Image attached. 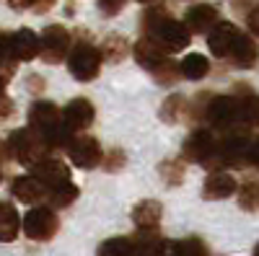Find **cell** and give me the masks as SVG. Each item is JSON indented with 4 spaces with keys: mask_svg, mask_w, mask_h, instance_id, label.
I'll return each instance as SVG.
<instances>
[{
    "mask_svg": "<svg viewBox=\"0 0 259 256\" xmlns=\"http://www.w3.org/2000/svg\"><path fill=\"white\" fill-rule=\"evenodd\" d=\"M133 57L140 68H145L148 73H153L156 68H161L163 62L168 60V49L161 44L156 36H140L135 44H133Z\"/></svg>",
    "mask_w": 259,
    "mask_h": 256,
    "instance_id": "obj_12",
    "label": "cell"
},
{
    "mask_svg": "<svg viewBox=\"0 0 259 256\" xmlns=\"http://www.w3.org/2000/svg\"><path fill=\"white\" fill-rule=\"evenodd\" d=\"M75 199H78V186H75L73 181L65 184V186H60V189H55V191H50V202H52L55 207H70Z\"/></svg>",
    "mask_w": 259,
    "mask_h": 256,
    "instance_id": "obj_31",
    "label": "cell"
},
{
    "mask_svg": "<svg viewBox=\"0 0 259 256\" xmlns=\"http://www.w3.org/2000/svg\"><path fill=\"white\" fill-rule=\"evenodd\" d=\"M8 6L16 11H24V8H34V0H8Z\"/></svg>",
    "mask_w": 259,
    "mask_h": 256,
    "instance_id": "obj_39",
    "label": "cell"
},
{
    "mask_svg": "<svg viewBox=\"0 0 259 256\" xmlns=\"http://www.w3.org/2000/svg\"><path fill=\"white\" fill-rule=\"evenodd\" d=\"M249 127H239V130L223 132L218 140V158H221V168H241L246 166V156H249Z\"/></svg>",
    "mask_w": 259,
    "mask_h": 256,
    "instance_id": "obj_6",
    "label": "cell"
},
{
    "mask_svg": "<svg viewBox=\"0 0 259 256\" xmlns=\"http://www.w3.org/2000/svg\"><path fill=\"white\" fill-rule=\"evenodd\" d=\"M130 238H133V246H135V256H158L161 243H163V238L158 236V228L156 230L138 228V233Z\"/></svg>",
    "mask_w": 259,
    "mask_h": 256,
    "instance_id": "obj_22",
    "label": "cell"
},
{
    "mask_svg": "<svg viewBox=\"0 0 259 256\" xmlns=\"http://www.w3.org/2000/svg\"><path fill=\"white\" fill-rule=\"evenodd\" d=\"M254 256H259V246H256V248H254Z\"/></svg>",
    "mask_w": 259,
    "mask_h": 256,
    "instance_id": "obj_42",
    "label": "cell"
},
{
    "mask_svg": "<svg viewBox=\"0 0 259 256\" xmlns=\"http://www.w3.org/2000/svg\"><path fill=\"white\" fill-rule=\"evenodd\" d=\"M168 16H171V13H168L166 3L145 6V11H143V16H140V29H143V34H153Z\"/></svg>",
    "mask_w": 259,
    "mask_h": 256,
    "instance_id": "obj_25",
    "label": "cell"
},
{
    "mask_svg": "<svg viewBox=\"0 0 259 256\" xmlns=\"http://www.w3.org/2000/svg\"><path fill=\"white\" fill-rule=\"evenodd\" d=\"M153 78H156V83H161V85H174L179 78H184V75H182V65H177V62L168 57L161 68L153 70Z\"/></svg>",
    "mask_w": 259,
    "mask_h": 256,
    "instance_id": "obj_30",
    "label": "cell"
},
{
    "mask_svg": "<svg viewBox=\"0 0 259 256\" xmlns=\"http://www.w3.org/2000/svg\"><path fill=\"white\" fill-rule=\"evenodd\" d=\"M179 65H182V75H184L187 80H202V78L212 70L210 60H207L205 55H200V52L184 55V60L179 62Z\"/></svg>",
    "mask_w": 259,
    "mask_h": 256,
    "instance_id": "obj_23",
    "label": "cell"
},
{
    "mask_svg": "<svg viewBox=\"0 0 259 256\" xmlns=\"http://www.w3.org/2000/svg\"><path fill=\"white\" fill-rule=\"evenodd\" d=\"M68 156L73 161L75 168H96L101 161H104V153H101V145L96 137H89V135H75L70 147H68Z\"/></svg>",
    "mask_w": 259,
    "mask_h": 256,
    "instance_id": "obj_11",
    "label": "cell"
},
{
    "mask_svg": "<svg viewBox=\"0 0 259 256\" xmlns=\"http://www.w3.org/2000/svg\"><path fill=\"white\" fill-rule=\"evenodd\" d=\"M62 117H65V124H68L70 132H83L94 124L96 109H94V104L89 98H73L62 109Z\"/></svg>",
    "mask_w": 259,
    "mask_h": 256,
    "instance_id": "obj_15",
    "label": "cell"
},
{
    "mask_svg": "<svg viewBox=\"0 0 259 256\" xmlns=\"http://www.w3.org/2000/svg\"><path fill=\"white\" fill-rule=\"evenodd\" d=\"M236 98H239V106H241V122L249 130L251 127H259V93L246 88V85H239Z\"/></svg>",
    "mask_w": 259,
    "mask_h": 256,
    "instance_id": "obj_21",
    "label": "cell"
},
{
    "mask_svg": "<svg viewBox=\"0 0 259 256\" xmlns=\"http://www.w3.org/2000/svg\"><path fill=\"white\" fill-rule=\"evenodd\" d=\"M236 191H239V181H236L228 171H212L205 179L202 197L205 199H226V197L236 194Z\"/></svg>",
    "mask_w": 259,
    "mask_h": 256,
    "instance_id": "obj_18",
    "label": "cell"
},
{
    "mask_svg": "<svg viewBox=\"0 0 259 256\" xmlns=\"http://www.w3.org/2000/svg\"><path fill=\"white\" fill-rule=\"evenodd\" d=\"M96 256H135V246H133V238H109L104 241L96 251Z\"/></svg>",
    "mask_w": 259,
    "mask_h": 256,
    "instance_id": "obj_28",
    "label": "cell"
},
{
    "mask_svg": "<svg viewBox=\"0 0 259 256\" xmlns=\"http://www.w3.org/2000/svg\"><path fill=\"white\" fill-rule=\"evenodd\" d=\"M21 228L31 241H50L60 228V220L50 207H31L21 220Z\"/></svg>",
    "mask_w": 259,
    "mask_h": 256,
    "instance_id": "obj_8",
    "label": "cell"
},
{
    "mask_svg": "<svg viewBox=\"0 0 259 256\" xmlns=\"http://www.w3.org/2000/svg\"><path fill=\"white\" fill-rule=\"evenodd\" d=\"M8 44H11V52L16 55L18 62H31V60H36L39 52H41V39H39V34L31 31V29H26V26L18 29V31H13V34H8Z\"/></svg>",
    "mask_w": 259,
    "mask_h": 256,
    "instance_id": "obj_14",
    "label": "cell"
},
{
    "mask_svg": "<svg viewBox=\"0 0 259 256\" xmlns=\"http://www.w3.org/2000/svg\"><path fill=\"white\" fill-rule=\"evenodd\" d=\"M101 62H104L101 49H96L89 39L80 36L75 44H73L70 55H68V70H70V75H73L75 80L89 83V80H94V78L99 75Z\"/></svg>",
    "mask_w": 259,
    "mask_h": 256,
    "instance_id": "obj_4",
    "label": "cell"
},
{
    "mask_svg": "<svg viewBox=\"0 0 259 256\" xmlns=\"http://www.w3.org/2000/svg\"><path fill=\"white\" fill-rule=\"evenodd\" d=\"M218 140L221 135L215 130H207V127H197L192 130L182 145V153H184V161L189 163H200L205 168H212V171H221V158H218Z\"/></svg>",
    "mask_w": 259,
    "mask_h": 256,
    "instance_id": "obj_3",
    "label": "cell"
},
{
    "mask_svg": "<svg viewBox=\"0 0 259 256\" xmlns=\"http://www.w3.org/2000/svg\"><path fill=\"white\" fill-rule=\"evenodd\" d=\"M31 174L47 186V191H55L65 184H70V168L65 166L60 158H41L36 166H31Z\"/></svg>",
    "mask_w": 259,
    "mask_h": 256,
    "instance_id": "obj_13",
    "label": "cell"
},
{
    "mask_svg": "<svg viewBox=\"0 0 259 256\" xmlns=\"http://www.w3.org/2000/svg\"><path fill=\"white\" fill-rule=\"evenodd\" d=\"M158 256H182V241H168V238H163Z\"/></svg>",
    "mask_w": 259,
    "mask_h": 256,
    "instance_id": "obj_36",
    "label": "cell"
},
{
    "mask_svg": "<svg viewBox=\"0 0 259 256\" xmlns=\"http://www.w3.org/2000/svg\"><path fill=\"white\" fill-rule=\"evenodd\" d=\"M11 194L16 199H21L24 204H36V202L45 199V194H50V191L34 174H29V176H16L11 181Z\"/></svg>",
    "mask_w": 259,
    "mask_h": 256,
    "instance_id": "obj_17",
    "label": "cell"
},
{
    "mask_svg": "<svg viewBox=\"0 0 259 256\" xmlns=\"http://www.w3.org/2000/svg\"><path fill=\"white\" fill-rule=\"evenodd\" d=\"M11 117V101H8V96H3V119H8Z\"/></svg>",
    "mask_w": 259,
    "mask_h": 256,
    "instance_id": "obj_40",
    "label": "cell"
},
{
    "mask_svg": "<svg viewBox=\"0 0 259 256\" xmlns=\"http://www.w3.org/2000/svg\"><path fill=\"white\" fill-rule=\"evenodd\" d=\"M231 65L241 68V70H249L259 62V44H256V36L251 34H241V39L236 41V47L231 52Z\"/></svg>",
    "mask_w": 259,
    "mask_h": 256,
    "instance_id": "obj_19",
    "label": "cell"
},
{
    "mask_svg": "<svg viewBox=\"0 0 259 256\" xmlns=\"http://www.w3.org/2000/svg\"><path fill=\"white\" fill-rule=\"evenodd\" d=\"M246 163L251 168L259 171V137H251V145H249V156H246Z\"/></svg>",
    "mask_w": 259,
    "mask_h": 256,
    "instance_id": "obj_38",
    "label": "cell"
},
{
    "mask_svg": "<svg viewBox=\"0 0 259 256\" xmlns=\"http://www.w3.org/2000/svg\"><path fill=\"white\" fill-rule=\"evenodd\" d=\"M161 215H163V207L161 202L156 199H143L133 207V220L138 228H145V230H156L158 223H161Z\"/></svg>",
    "mask_w": 259,
    "mask_h": 256,
    "instance_id": "obj_20",
    "label": "cell"
},
{
    "mask_svg": "<svg viewBox=\"0 0 259 256\" xmlns=\"http://www.w3.org/2000/svg\"><path fill=\"white\" fill-rule=\"evenodd\" d=\"M184 166H187L184 158H166V161L158 166V171H161V176H163L166 184L177 186V184L182 181V176H184Z\"/></svg>",
    "mask_w": 259,
    "mask_h": 256,
    "instance_id": "obj_29",
    "label": "cell"
},
{
    "mask_svg": "<svg viewBox=\"0 0 259 256\" xmlns=\"http://www.w3.org/2000/svg\"><path fill=\"white\" fill-rule=\"evenodd\" d=\"M145 36H156L168 52H182V49L189 47V41H192L189 26L184 24V21H177V18H171V16L163 21V24L153 34H145Z\"/></svg>",
    "mask_w": 259,
    "mask_h": 256,
    "instance_id": "obj_10",
    "label": "cell"
},
{
    "mask_svg": "<svg viewBox=\"0 0 259 256\" xmlns=\"http://www.w3.org/2000/svg\"><path fill=\"white\" fill-rule=\"evenodd\" d=\"M130 44H127V39L119 36V34H109L104 39V44H101V55L106 62H122L124 55H127Z\"/></svg>",
    "mask_w": 259,
    "mask_h": 256,
    "instance_id": "obj_27",
    "label": "cell"
},
{
    "mask_svg": "<svg viewBox=\"0 0 259 256\" xmlns=\"http://www.w3.org/2000/svg\"><path fill=\"white\" fill-rule=\"evenodd\" d=\"M246 26H249V34L259 39V3H254V8L249 11V16H246Z\"/></svg>",
    "mask_w": 259,
    "mask_h": 256,
    "instance_id": "obj_37",
    "label": "cell"
},
{
    "mask_svg": "<svg viewBox=\"0 0 259 256\" xmlns=\"http://www.w3.org/2000/svg\"><path fill=\"white\" fill-rule=\"evenodd\" d=\"M3 153H6V161H16L21 166L31 168L41 158H47L50 145H47V140L41 137L36 130H31V127H18V130H13L6 137Z\"/></svg>",
    "mask_w": 259,
    "mask_h": 256,
    "instance_id": "obj_2",
    "label": "cell"
},
{
    "mask_svg": "<svg viewBox=\"0 0 259 256\" xmlns=\"http://www.w3.org/2000/svg\"><path fill=\"white\" fill-rule=\"evenodd\" d=\"M127 6V0H99V11L104 13V16H117L122 8Z\"/></svg>",
    "mask_w": 259,
    "mask_h": 256,
    "instance_id": "obj_35",
    "label": "cell"
},
{
    "mask_svg": "<svg viewBox=\"0 0 259 256\" xmlns=\"http://www.w3.org/2000/svg\"><path fill=\"white\" fill-rule=\"evenodd\" d=\"M187 109V101L182 96H168V101L161 106V119L163 122H177L179 117H184Z\"/></svg>",
    "mask_w": 259,
    "mask_h": 256,
    "instance_id": "obj_32",
    "label": "cell"
},
{
    "mask_svg": "<svg viewBox=\"0 0 259 256\" xmlns=\"http://www.w3.org/2000/svg\"><path fill=\"white\" fill-rule=\"evenodd\" d=\"M29 127L47 140L50 150H68L75 132L68 130L62 112L52 101H34L29 109Z\"/></svg>",
    "mask_w": 259,
    "mask_h": 256,
    "instance_id": "obj_1",
    "label": "cell"
},
{
    "mask_svg": "<svg viewBox=\"0 0 259 256\" xmlns=\"http://www.w3.org/2000/svg\"><path fill=\"white\" fill-rule=\"evenodd\" d=\"M41 52L39 57L47 62V65H57V62L68 60L70 49H73V36L70 31L60 26V24H50L45 31H41Z\"/></svg>",
    "mask_w": 259,
    "mask_h": 256,
    "instance_id": "obj_7",
    "label": "cell"
},
{
    "mask_svg": "<svg viewBox=\"0 0 259 256\" xmlns=\"http://www.w3.org/2000/svg\"><path fill=\"white\" fill-rule=\"evenodd\" d=\"M218 21H221V13L212 3H194L184 13V24L189 26L192 34H207Z\"/></svg>",
    "mask_w": 259,
    "mask_h": 256,
    "instance_id": "obj_16",
    "label": "cell"
},
{
    "mask_svg": "<svg viewBox=\"0 0 259 256\" xmlns=\"http://www.w3.org/2000/svg\"><path fill=\"white\" fill-rule=\"evenodd\" d=\"M205 122L210 124V130H215L218 135L246 127L241 122V106H239L236 93L233 96H212V101L207 106V114H205Z\"/></svg>",
    "mask_w": 259,
    "mask_h": 256,
    "instance_id": "obj_5",
    "label": "cell"
},
{
    "mask_svg": "<svg viewBox=\"0 0 259 256\" xmlns=\"http://www.w3.org/2000/svg\"><path fill=\"white\" fill-rule=\"evenodd\" d=\"M138 3H143V6H150V3H156V0H138Z\"/></svg>",
    "mask_w": 259,
    "mask_h": 256,
    "instance_id": "obj_41",
    "label": "cell"
},
{
    "mask_svg": "<svg viewBox=\"0 0 259 256\" xmlns=\"http://www.w3.org/2000/svg\"><path fill=\"white\" fill-rule=\"evenodd\" d=\"M34 3H36V0H34Z\"/></svg>",
    "mask_w": 259,
    "mask_h": 256,
    "instance_id": "obj_43",
    "label": "cell"
},
{
    "mask_svg": "<svg viewBox=\"0 0 259 256\" xmlns=\"http://www.w3.org/2000/svg\"><path fill=\"white\" fill-rule=\"evenodd\" d=\"M21 220L24 218H18L16 207L11 202H3V207H0V238L13 241L18 236V230H21Z\"/></svg>",
    "mask_w": 259,
    "mask_h": 256,
    "instance_id": "obj_24",
    "label": "cell"
},
{
    "mask_svg": "<svg viewBox=\"0 0 259 256\" xmlns=\"http://www.w3.org/2000/svg\"><path fill=\"white\" fill-rule=\"evenodd\" d=\"M205 36H207L210 52L215 57H221V60H228L233 47H236V41L241 39V29L236 24H231V21H218V24H215Z\"/></svg>",
    "mask_w": 259,
    "mask_h": 256,
    "instance_id": "obj_9",
    "label": "cell"
},
{
    "mask_svg": "<svg viewBox=\"0 0 259 256\" xmlns=\"http://www.w3.org/2000/svg\"><path fill=\"white\" fill-rule=\"evenodd\" d=\"M239 204H241V210H246V212H256L259 210V181L256 179H244L241 184H239Z\"/></svg>",
    "mask_w": 259,
    "mask_h": 256,
    "instance_id": "obj_26",
    "label": "cell"
},
{
    "mask_svg": "<svg viewBox=\"0 0 259 256\" xmlns=\"http://www.w3.org/2000/svg\"><path fill=\"white\" fill-rule=\"evenodd\" d=\"M124 153L119 150V147H114V150H109V153H104V171H112V174H114V171H119V168H124Z\"/></svg>",
    "mask_w": 259,
    "mask_h": 256,
    "instance_id": "obj_34",
    "label": "cell"
},
{
    "mask_svg": "<svg viewBox=\"0 0 259 256\" xmlns=\"http://www.w3.org/2000/svg\"><path fill=\"white\" fill-rule=\"evenodd\" d=\"M182 256H207V246L197 236L184 238L182 241Z\"/></svg>",
    "mask_w": 259,
    "mask_h": 256,
    "instance_id": "obj_33",
    "label": "cell"
}]
</instances>
